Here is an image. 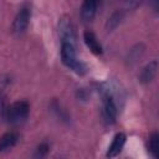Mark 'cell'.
<instances>
[{
  "instance_id": "277c9868",
  "label": "cell",
  "mask_w": 159,
  "mask_h": 159,
  "mask_svg": "<svg viewBox=\"0 0 159 159\" xmlns=\"http://www.w3.org/2000/svg\"><path fill=\"white\" fill-rule=\"evenodd\" d=\"M117 113H118V109H117V106H116V102L113 99L112 96L107 94L103 97V109H102V114H103V118L107 123H114L116 122V118H117Z\"/></svg>"
},
{
  "instance_id": "52a82bcc",
  "label": "cell",
  "mask_w": 159,
  "mask_h": 159,
  "mask_svg": "<svg viewBox=\"0 0 159 159\" xmlns=\"http://www.w3.org/2000/svg\"><path fill=\"white\" fill-rule=\"evenodd\" d=\"M124 143H125V134H123V133L116 134V137L113 138V142H112L111 147L108 148L107 157H108V158H114V157H117V155L120 153V150H122Z\"/></svg>"
},
{
  "instance_id": "ba28073f",
  "label": "cell",
  "mask_w": 159,
  "mask_h": 159,
  "mask_svg": "<svg viewBox=\"0 0 159 159\" xmlns=\"http://www.w3.org/2000/svg\"><path fill=\"white\" fill-rule=\"evenodd\" d=\"M83 40H84L87 47H88L94 55H101V53L103 52L101 43L98 42L96 35H94L92 31H84V34H83Z\"/></svg>"
},
{
  "instance_id": "4fadbf2b",
  "label": "cell",
  "mask_w": 159,
  "mask_h": 159,
  "mask_svg": "<svg viewBox=\"0 0 159 159\" xmlns=\"http://www.w3.org/2000/svg\"><path fill=\"white\" fill-rule=\"evenodd\" d=\"M48 144L47 143H42V144H40L39 147H37V155H40V157H43L47 152H48Z\"/></svg>"
},
{
  "instance_id": "8fae6325",
  "label": "cell",
  "mask_w": 159,
  "mask_h": 159,
  "mask_svg": "<svg viewBox=\"0 0 159 159\" xmlns=\"http://www.w3.org/2000/svg\"><path fill=\"white\" fill-rule=\"evenodd\" d=\"M148 149H149V153L154 158H158V155H159V134L157 132L152 133L149 142H148Z\"/></svg>"
},
{
  "instance_id": "3957f363",
  "label": "cell",
  "mask_w": 159,
  "mask_h": 159,
  "mask_svg": "<svg viewBox=\"0 0 159 159\" xmlns=\"http://www.w3.org/2000/svg\"><path fill=\"white\" fill-rule=\"evenodd\" d=\"M30 16H31V12H30V7L27 6H22L15 20H14V24H12V30L16 34H22L26 29H27V25H29V21H30Z\"/></svg>"
},
{
  "instance_id": "7a4b0ae2",
  "label": "cell",
  "mask_w": 159,
  "mask_h": 159,
  "mask_svg": "<svg viewBox=\"0 0 159 159\" xmlns=\"http://www.w3.org/2000/svg\"><path fill=\"white\" fill-rule=\"evenodd\" d=\"M29 111H30V106L26 101H17L9 107L6 116L10 123L19 124V123H22L27 118Z\"/></svg>"
},
{
  "instance_id": "7c38bea8",
  "label": "cell",
  "mask_w": 159,
  "mask_h": 159,
  "mask_svg": "<svg viewBox=\"0 0 159 159\" xmlns=\"http://www.w3.org/2000/svg\"><path fill=\"white\" fill-rule=\"evenodd\" d=\"M122 17H123V12H122V11H117V12H114V14L108 19V24H107L108 29H113V27H116V26L120 22Z\"/></svg>"
},
{
  "instance_id": "9c48e42d",
  "label": "cell",
  "mask_w": 159,
  "mask_h": 159,
  "mask_svg": "<svg viewBox=\"0 0 159 159\" xmlns=\"http://www.w3.org/2000/svg\"><path fill=\"white\" fill-rule=\"evenodd\" d=\"M19 134L16 132H7L0 138V153L11 149L19 140Z\"/></svg>"
},
{
  "instance_id": "6da1fadb",
  "label": "cell",
  "mask_w": 159,
  "mask_h": 159,
  "mask_svg": "<svg viewBox=\"0 0 159 159\" xmlns=\"http://www.w3.org/2000/svg\"><path fill=\"white\" fill-rule=\"evenodd\" d=\"M61 58L62 62L71 70H73L77 75H84L86 73V66L77 60L76 57V51H75V45L70 42H62L61 43Z\"/></svg>"
},
{
  "instance_id": "5bb4252c",
  "label": "cell",
  "mask_w": 159,
  "mask_h": 159,
  "mask_svg": "<svg viewBox=\"0 0 159 159\" xmlns=\"http://www.w3.org/2000/svg\"><path fill=\"white\" fill-rule=\"evenodd\" d=\"M153 2H154V9L157 10L158 9V0H153Z\"/></svg>"
},
{
  "instance_id": "5b68a950",
  "label": "cell",
  "mask_w": 159,
  "mask_h": 159,
  "mask_svg": "<svg viewBox=\"0 0 159 159\" xmlns=\"http://www.w3.org/2000/svg\"><path fill=\"white\" fill-rule=\"evenodd\" d=\"M58 32L62 39V42H70L75 45V31L72 27V24L70 19L62 17L58 22Z\"/></svg>"
},
{
  "instance_id": "8992f818",
  "label": "cell",
  "mask_w": 159,
  "mask_h": 159,
  "mask_svg": "<svg viewBox=\"0 0 159 159\" xmlns=\"http://www.w3.org/2000/svg\"><path fill=\"white\" fill-rule=\"evenodd\" d=\"M99 0H83L81 7V17L83 21H92L98 7Z\"/></svg>"
},
{
  "instance_id": "30bf717a",
  "label": "cell",
  "mask_w": 159,
  "mask_h": 159,
  "mask_svg": "<svg viewBox=\"0 0 159 159\" xmlns=\"http://www.w3.org/2000/svg\"><path fill=\"white\" fill-rule=\"evenodd\" d=\"M157 70H158V62L157 61H152L149 62L143 70L142 73L139 76V80L142 83H149L157 75Z\"/></svg>"
}]
</instances>
